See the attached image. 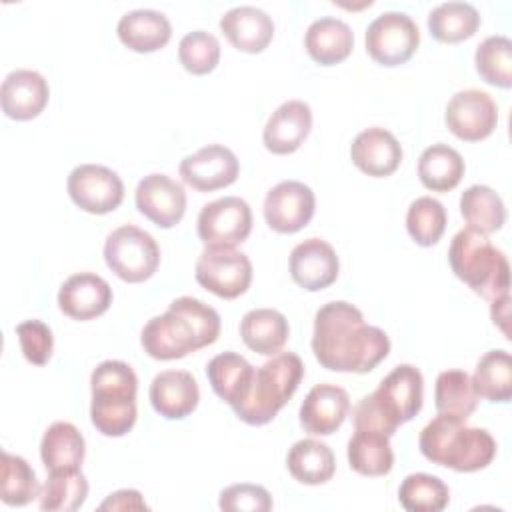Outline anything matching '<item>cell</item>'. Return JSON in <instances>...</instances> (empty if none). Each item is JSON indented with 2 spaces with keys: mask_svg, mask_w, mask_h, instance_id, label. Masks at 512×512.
<instances>
[{
  "mask_svg": "<svg viewBox=\"0 0 512 512\" xmlns=\"http://www.w3.org/2000/svg\"><path fill=\"white\" fill-rule=\"evenodd\" d=\"M312 352L332 372L366 374L388 356L390 338L382 328L364 324L354 304L334 300L314 316Z\"/></svg>",
  "mask_w": 512,
  "mask_h": 512,
  "instance_id": "1",
  "label": "cell"
},
{
  "mask_svg": "<svg viewBox=\"0 0 512 512\" xmlns=\"http://www.w3.org/2000/svg\"><path fill=\"white\" fill-rule=\"evenodd\" d=\"M422 400V372L412 364H398L384 376L372 394L358 400L352 410L354 428L392 436L398 426L420 412Z\"/></svg>",
  "mask_w": 512,
  "mask_h": 512,
  "instance_id": "2",
  "label": "cell"
},
{
  "mask_svg": "<svg viewBox=\"0 0 512 512\" xmlns=\"http://www.w3.org/2000/svg\"><path fill=\"white\" fill-rule=\"evenodd\" d=\"M418 446L426 460L456 472L482 470L496 456V440L488 430L448 414H438L422 428Z\"/></svg>",
  "mask_w": 512,
  "mask_h": 512,
  "instance_id": "3",
  "label": "cell"
},
{
  "mask_svg": "<svg viewBox=\"0 0 512 512\" xmlns=\"http://www.w3.org/2000/svg\"><path fill=\"white\" fill-rule=\"evenodd\" d=\"M90 420L104 436H124L136 422L138 378L122 360L100 362L90 376Z\"/></svg>",
  "mask_w": 512,
  "mask_h": 512,
  "instance_id": "4",
  "label": "cell"
},
{
  "mask_svg": "<svg viewBox=\"0 0 512 512\" xmlns=\"http://www.w3.org/2000/svg\"><path fill=\"white\" fill-rule=\"evenodd\" d=\"M448 262L456 278L466 282L478 296L494 300L508 294V260L486 234L468 226L456 232L450 242Z\"/></svg>",
  "mask_w": 512,
  "mask_h": 512,
  "instance_id": "5",
  "label": "cell"
},
{
  "mask_svg": "<svg viewBox=\"0 0 512 512\" xmlns=\"http://www.w3.org/2000/svg\"><path fill=\"white\" fill-rule=\"evenodd\" d=\"M304 376V364L294 352H278L254 370L252 386L246 400L234 408V414L250 424H268L280 408L294 396Z\"/></svg>",
  "mask_w": 512,
  "mask_h": 512,
  "instance_id": "6",
  "label": "cell"
},
{
  "mask_svg": "<svg viewBox=\"0 0 512 512\" xmlns=\"http://www.w3.org/2000/svg\"><path fill=\"white\" fill-rule=\"evenodd\" d=\"M104 260L120 280L138 284L158 270L160 248L146 230L126 224L108 234L104 242Z\"/></svg>",
  "mask_w": 512,
  "mask_h": 512,
  "instance_id": "7",
  "label": "cell"
},
{
  "mask_svg": "<svg viewBox=\"0 0 512 512\" xmlns=\"http://www.w3.org/2000/svg\"><path fill=\"white\" fill-rule=\"evenodd\" d=\"M366 52L382 66H400L408 62L420 44L416 22L404 12H384L366 28Z\"/></svg>",
  "mask_w": 512,
  "mask_h": 512,
  "instance_id": "8",
  "label": "cell"
},
{
  "mask_svg": "<svg viewBox=\"0 0 512 512\" xmlns=\"http://www.w3.org/2000/svg\"><path fill=\"white\" fill-rule=\"evenodd\" d=\"M196 228L206 248H234L250 236L252 210L246 200L224 196L202 206Z\"/></svg>",
  "mask_w": 512,
  "mask_h": 512,
  "instance_id": "9",
  "label": "cell"
},
{
  "mask_svg": "<svg viewBox=\"0 0 512 512\" xmlns=\"http://www.w3.org/2000/svg\"><path fill=\"white\" fill-rule=\"evenodd\" d=\"M196 282L208 292L232 300L252 282V262L234 248H206L196 260Z\"/></svg>",
  "mask_w": 512,
  "mask_h": 512,
  "instance_id": "10",
  "label": "cell"
},
{
  "mask_svg": "<svg viewBox=\"0 0 512 512\" xmlns=\"http://www.w3.org/2000/svg\"><path fill=\"white\" fill-rule=\"evenodd\" d=\"M72 202L90 214H108L124 200L122 178L102 164L76 166L66 182Z\"/></svg>",
  "mask_w": 512,
  "mask_h": 512,
  "instance_id": "11",
  "label": "cell"
},
{
  "mask_svg": "<svg viewBox=\"0 0 512 512\" xmlns=\"http://www.w3.org/2000/svg\"><path fill=\"white\" fill-rule=\"evenodd\" d=\"M444 120L456 138L478 142L494 132L498 124V106L484 90H460L448 100Z\"/></svg>",
  "mask_w": 512,
  "mask_h": 512,
  "instance_id": "12",
  "label": "cell"
},
{
  "mask_svg": "<svg viewBox=\"0 0 512 512\" xmlns=\"http://www.w3.org/2000/svg\"><path fill=\"white\" fill-rule=\"evenodd\" d=\"M316 198L310 186L298 180L278 182L264 198V220L280 234L302 230L314 216Z\"/></svg>",
  "mask_w": 512,
  "mask_h": 512,
  "instance_id": "13",
  "label": "cell"
},
{
  "mask_svg": "<svg viewBox=\"0 0 512 512\" xmlns=\"http://www.w3.org/2000/svg\"><path fill=\"white\" fill-rule=\"evenodd\" d=\"M142 348L156 360H176L200 348L192 324L176 310L168 308L164 314L146 322L140 334Z\"/></svg>",
  "mask_w": 512,
  "mask_h": 512,
  "instance_id": "14",
  "label": "cell"
},
{
  "mask_svg": "<svg viewBox=\"0 0 512 512\" xmlns=\"http://www.w3.org/2000/svg\"><path fill=\"white\" fill-rule=\"evenodd\" d=\"M178 172L182 180L198 192H214L230 186L240 172L236 154L222 144H208L182 158Z\"/></svg>",
  "mask_w": 512,
  "mask_h": 512,
  "instance_id": "15",
  "label": "cell"
},
{
  "mask_svg": "<svg viewBox=\"0 0 512 512\" xmlns=\"http://www.w3.org/2000/svg\"><path fill=\"white\" fill-rule=\"evenodd\" d=\"M134 200L138 212L160 228L176 226L186 212V192L182 184L158 172L138 182Z\"/></svg>",
  "mask_w": 512,
  "mask_h": 512,
  "instance_id": "16",
  "label": "cell"
},
{
  "mask_svg": "<svg viewBox=\"0 0 512 512\" xmlns=\"http://www.w3.org/2000/svg\"><path fill=\"white\" fill-rule=\"evenodd\" d=\"M338 270L336 250L322 238H308L290 252V276L304 290L328 288L338 278Z\"/></svg>",
  "mask_w": 512,
  "mask_h": 512,
  "instance_id": "17",
  "label": "cell"
},
{
  "mask_svg": "<svg viewBox=\"0 0 512 512\" xmlns=\"http://www.w3.org/2000/svg\"><path fill=\"white\" fill-rule=\"evenodd\" d=\"M110 304L112 288L94 272L72 274L58 290V306L72 320H92L102 316Z\"/></svg>",
  "mask_w": 512,
  "mask_h": 512,
  "instance_id": "18",
  "label": "cell"
},
{
  "mask_svg": "<svg viewBox=\"0 0 512 512\" xmlns=\"http://www.w3.org/2000/svg\"><path fill=\"white\" fill-rule=\"evenodd\" d=\"M48 98V82L36 70H14L4 78L0 88L2 112L20 122L36 118L46 108Z\"/></svg>",
  "mask_w": 512,
  "mask_h": 512,
  "instance_id": "19",
  "label": "cell"
},
{
  "mask_svg": "<svg viewBox=\"0 0 512 512\" xmlns=\"http://www.w3.org/2000/svg\"><path fill=\"white\" fill-rule=\"evenodd\" d=\"M350 412L348 392L336 384H316L300 406V424L306 432L328 436L336 432Z\"/></svg>",
  "mask_w": 512,
  "mask_h": 512,
  "instance_id": "20",
  "label": "cell"
},
{
  "mask_svg": "<svg viewBox=\"0 0 512 512\" xmlns=\"http://www.w3.org/2000/svg\"><path fill=\"white\" fill-rule=\"evenodd\" d=\"M312 128V110L304 100H288L280 104L268 118L262 140L272 154L296 152Z\"/></svg>",
  "mask_w": 512,
  "mask_h": 512,
  "instance_id": "21",
  "label": "cell"
},
{
  "mask_svg": "<svg viewBox=\"0 0 512 512\" xmlns=\"http://www.w3.org/2000/svg\"><path fill=\"white\" fill-rule=\"evenodd\" d=\"M150 404L166 420H182L192 414L200 400L196 378L186 370H164L150 384Z\"/></svg>",
  "mask_w": 512,
  "mask_h": 512,
  "instance_id": "22",
  "label": "cell"
},
{
  "mask_svg": "<svg viewBox=\"0 0 512 512\" xmlns=\"http://www.w3.org/2000/svg\"><path fill=\"white\" fill-rule=\"evenodd\" d=\"M350 158L354 166L364 174L382 178L390 176L400 166L402 146L390 130L372 126L354 138L350 146Z\"/></svg>",
  "mask_w": 512,
  "mask_h": 512,
  "instance_id": "23",
  "label": "cell"
},
{
  "mask_svg": "<svg viewBox=\"0 0 512 512\" xmlns=\"http://www.w3.org/2000/svg\"><path fill=\"white\" fill-rule=\"evenodd\" d=\"M220 30L228 42L246 54L262 52L274 38L272 18L256 6H234L220 18Z\"/></svg>",
  "mask_w": 512,
  "mask_h": 512,
  "instance_id": "24",
  "label": "cell"
},
{
  "mask_svg": "<svg viewBox=\"0 0 512 512\" xmlns=\"http://www.w3.org/2000/svg\"><path fill=\"white\" fill-rule=\"evenodd\" d=\"M120 42L140 54L164 48L172 36V26L166 14L152 8H138L126 12L116 26Z\"/></svg>",
  "mask_w": 512,
  "mask_h": 512,
  "instance_id": "25",
  "label": "cell"
},
{
  "mask_svg": "<svg viewBox=\"0 0 512 512\" xmlns=\"http://www.w3.org/2000/svg\"><path fill=\"white\" fill-rule=\"evenodd\" d=\"M306 52L320 66H332L346 60L354 48L352 28L334 16L314 20L304 34Z\"/></svg>",
  "mask_w": 512,
  "mask_h": 512,
  "instance_id": "26",
  "label": "cell"
},
{
  "mask_svg": "<svg viewBox=\"0 0 512 512\" xmlns=\"http://www.w3.org/2000/svg\"><path fill=\"white\" fill-rule=\"evenodd\" d=\"M254 366L236 352H222L214 356L206 366L208 382L218 398H222L226 404L240 406L252 386L254 378Z\"/></svg>",
  "mask_w": 512,
  "mask_h": 512,
  "instance_id": "27",
  "label": "cell"
},
{
  "mask_svg": "<svg viewBox=\"0 0 512 512\" xmlns=\"http://www.w3.org/2000/svg\"><path fill=\"white\" fill-rule=\"evenodd\" d=\"M240 336L256 354L274 356L284 348L290 336V326L282 312L274 308H254L242 316Z\"/></svg>",
  "mask_w": 512,
  "mask_h": 512,
  "instance_id": "28",
  "label": "cell"
},
{
  "mask_svg": "<svg viewBox=\"0 0 512 512\" xmlns=\"http://www.w3.org/2000/svg\"><path fill=\"white\" fill-rule=\"evenodd\" d=\"M86 454L82 432L70 422H54L46 428L40 442V458L48 472L76 470Z\"/></svg>",
  "mask_w": 512,
  "mask_h": 512,
  "instance_id": "29",
  "label": "cell"
},
{
  "mask_svg": "<svg viewBox=\"0 0 512 512\" xmlns=\"http://www.w3.org/2000/svg\"><path fill=\"white\" fill-rule=\"evenodd\" d=\"M286 466L294 480L316 486L328 482L334 476L336 460L328 444L314 438H304L294 442L288 450Z\"/></svg>",
  "mask_w": 512,
  "mask_h": 512,
  "instance_id": "30",
  "label": "cell"
},
{
  "mask_svg": "<svg viewBox=\"0 0 512 512\" xmlns=\"http://www.w3.org/2000/svg\"><path fill=\"white\" fill-rule=\"evenodd\" d=\"M464 160L458 150L448 144H432L418 158V178L432 192H448L456 188L464 176Z\"/></svg>",
  "mask_w": 512,
  "mask_h": 512,
  "instance_id": "31",
  "label": "cell"
},
{
  "mask_svg": "<svg viewBox=\"0 0 512 512\" xmlns=\"http://www.w3.org/2000/svg\"><path fill=\"white\" fill-rule=\"evenodd\" d=\"M346 454L350 468L362 476H384L394 466L390 436L380 432L356 430L348 440Z\"/></svg>",
  "mask_w": 512,
  "mask_h": 512,
  "instance_id": "32",
  "label": "cell"
},
{
  "mask_svg": "<svg viewBox=\"0 0 512 512\" xmlns=\"http://www.w3.org/2000/svg\"><path fill=\"white\" fill-rule=\"evenodd\" d=\"M472 386L478 398L506 404L512 398V360L506 350L486 352L474 370Z\"/></svg>",
  "mask_w": 512,
  "mask_h": 512,
  "instance_id": "33",
  "label": "cell"
},
{
  "mask_svg": "<svg viewBox=\"0 0 512 512\" xmlns=\"http://www.w3.org/2000/svg\"><path fill=\"white\" fill-rule=\"evenodd\" d=\"M460 214L466 220L468 228H474L486 236L500 230L506 220V208L502 198L484 184H474L462 192Z\"/></svg>",
  "mask_w": 512,
  "mask_h": 512,
  "instance_id": "34",
  "label": "cell"
},
{
  "mask_svg": "<svg viewBox=\"0 0 512 512\" xmlns=\"http://www.w3.org/2000/svg\"><path fill=\"white\" fill-rule=\"evenodd\" d=\"M480 26L478 10L468 2H442L428 14L430 34L438 42L456 44L470 38Z\"/></svg>",
  "mask_w": 512,
  "mask_h": 512,
  "instance_id": "35",
  "label": "cell"
},
{
  "mask_svg": "<svg viewBox=\"0 0 512 512\" xmlns=\"http://www.w3.org/2000/svg\"><path fill=\"white\" fill-rule=\"evenodd\" d=\"M434 404L438 414L468 420L478 406V394L474 392L470 374L464 370L440 372L434 386Z\"/></svg>",
  "mask_w": 512,
  "mask_h": 512,
  "instance_id": "36",
  "label": "cell"
},
{
  "mask_svg": "<svg viewBox=\"0 0 512 512\" xmlns=\"http://www.w3.org/2000/svg\"><path fill=\"white\" fill-rule=\"evenodd\" d=\"M88 496L86 476L76 470H52L40 490L38 504L48 512L78 510Z\"/></svg>",
  "mask_w": 512,
  "mask_h": 512,
  "instance_id": "37",
  "label": "cell"
},
{
  "mask_svg": "<svg viewBox=\"0 0 512 512\" xmlns=\"http://www.w3.org/2000/svg\"><path fill=\"white\" fill-rule=\"evenodd\" d=\"M40 496V484L34 468L16 454L2 452L0 498L8 506H26Z\"/></svg>",
  "mask_w": 512,
  "mask_h": 512,
  "instance_id": "38",
  "label": "cell"
},
{
  "mask_svg": "<svg viewBox=\"0 0 512 512\" xmlns=\"http://www.w3.org/2000/svg\"><path fill=\"white\" fill-rule=\"evenodd\" d=\"M398 500L408 512H440L448 506L450 490L438 476L416 472L402 480Z\"/></svg>",
  "mask_w": 512,
  "mask_h": 512,
  "instance_id": "39",
  "label": "cell"
},
{
  "mask_svg": "<svg viewBox=\"0 0 512 512\" xmlns=\"http://www.w3.org/2000/svg\"><path fill=\"white\" fill-rule=\"evenodd\" d=\"M476 72L480 78L498 88L512 86V42L510 38L496 34L484 38L474 54Z\"/></svg>",
  "mask_w": 512,
  "mask_h": 512,
  "instance_id": "40",
  "label": "cell"
},
{
  "mask_svg": "<svg viewBox=\"0 0 512 512\" xmlns=\"http://www.w3.org/2000/svg\"><path fill=\"white\" fill-rule=\"evenodd\" d=\"M406 228L418 246H434L446 228V210L432 196L416 198L406 212Z\"/></svg>",
  "mask_w": 512,
  "mask_h": 512,
  "instance_id": "41",
  "label": "cell"
},
{
  "mask_svg": "<svg viewBox=\"0 0 512 512\" xmlns=\"http://www.w3.org/2000/svg\"><path fill=\"white\" fill-rule=\"evenodd\" d=\"M178 58L186 72L196 76L208 74L220 60V42L206 30L188 32L178 44Z\"/></svg>",
  "mask_w": 512,
  "mask_h": 512,
  "instance_id": "42",
  "label": "cell"
},
{
  "mask_svg": "<svg viewBox=\"0 0 512 512\" xmlns=\"http://www.w3.org/2000/svg\"><path fill=\"white\" fill-rule=\"evenodd\" d=\"M168 308L180 312L192 324V328L198 336L200 348L210 346L218 340V336H220V316L212 306H208L202 300L192 298V296H180V298L172 300Z\"/></svg>",
  "mask_w": 512,
  "mask_h": 512,
  "instance_id": "43",
  "label": "cell"
},
{
  "mask_svg": "<svg viewBox=\"0 0 512 512\" xmlns=\"http://www.w3.org/2000/svg\"><path fill=\"white\" fill-rule=\"evenodd\" d=\"M16 334H18L22 354L30 364H36V366L48 364L54 350V336L44 322L24 320L16 326Z\"/></svg>",
  "mask_w": 512,
  "mask_h": 512,
  "instance_id": "44",
  "label": "cell"
},
{
  "mask_svg": "<svg viewBox=\"0 0 512 512\" xmlns=\"http://www.w3.org/2000/svg\"><path fill=\"white\" fill-rule=\"evenodd\" d=\"M218 506L228 512H268L272 508L270 492L258 484H232L220 492Z\"/></svg>",
  "mask_w": 512,
  "mask_h": 512,
  "instance_id": "45",
  "label": "cell"
},
{
  "mask_svg": "<svg viewBox=\"0 0 512 512\" xmlns=\"http://www.w3.org/2000/svg\"><path fill=\"white\" fill-rule=\"evenodd\" d=\"M146 508L148 506L138 490H118L100 504V510H146Z\"/></svg>",
  "mask_w": 512,
  "mask_h": 512,
  "instance_id": "46",
  "label": "cell"
},
{
  "mask_svg": "<svg viewBox=\"0 0 512 512\" xmlns=\"http://www.w3.org/2000/svg\"><path fill=\"white\" fill-rule=\"evenodd\" d=\"M508 304H510V296L504 294V296H500V298H494V300H492V308H490V314H492L494 324H498L500 330H502L506 336H508V328H506Z\"/></svg>",
  "mask_w": 512,
  "mask_h": 512,
  "instance_id": "47",
  "label": "cell"
}]
</instances>
